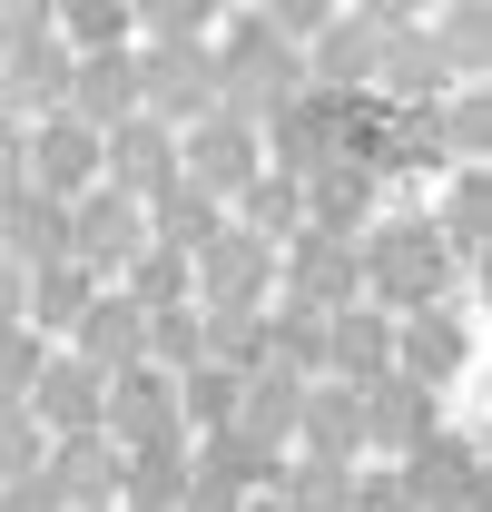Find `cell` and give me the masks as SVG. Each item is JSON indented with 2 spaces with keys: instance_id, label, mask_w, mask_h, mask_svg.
<instances>
[{
  "instance_id": "obj_1",
  "label": "cell",
  "mask_w": 492,
  "mask_h": 512,
  "mask_svg": "<svg viewBox=\"0 0 492 512\" xmlns=\"http://www.w3.org/2000/svg\"><path fill=\"white\" fill-rule=\"evenodd\" d=\"M443 237L433 227H374L365 256H355V276H374V296H394V306H433L443 296Z\"/></svg>"
},
{
  "instance_id": "obj_2",
  "label": "cell",
  "mask_w": 492,
  "mask_h": 512,
  "mask_svg": "<svg viewBox=\"0 0 492 512\" xmlns=\"http://www.w3.org/2000/svg\"><path fill=\"white\" fill-rule=\"evenodd\" d=\"M50 40L79 50H128V0H50Z\"/></svg>"
},
{
  "instance_id": "obj_3",
  "label": "cell",
  "mask_w": 492,
  "mask_h": 512,
  "mask_svg": "<svg viewBox=\"0 0 492 512\" xmlns=\"http://www.w3.org/2000/svg\"><path fill=\"white\" fill-rule=\"evenodd\" d=\"M217 10L227 0H128V30H148V40H207Z\"/></svg>"
},
{
  "instance_id": "obj_4",
  "label": "cell",
  "mask_w": 492,
  "mask_h": 512,
  "mask_svg": "<svg viewBox=\"0 0 492 512\" xmlns=\"http://www.w3.org/2000/svg\"><path fill=\"white\" fill-rule=\"evenodd\" d=\"M443 10H483V0H443Z\"/></svg>"
}]
</instances>
